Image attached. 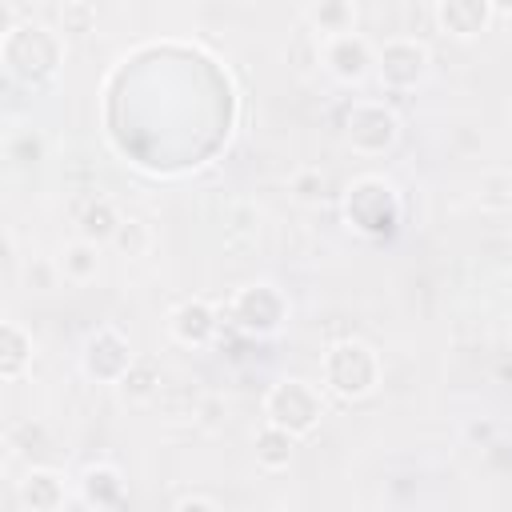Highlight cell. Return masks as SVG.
Returning <instances> with one entry per match:
<instances>
[{"instance_id":"cell-1","label":"cell","mask_w":512,"mask_h":512,"mask_svg":"<svg viewBox=\"0 0 512 512\" xmlns=\"http://www.w3.org/2000/svg\"><path fill=\"white\" fill-rule=\"evenodd\" d=\"M60 56H64V36L48 32L44 24H16L4 36V68L12 80L28 88L48 84L60 68Z\"/></svg>"},{"instance_id":"cell-2","label":"cell","mask_w":512,"mask_h":512,"mask_svg":"<svg viewBox=\"0 0 512 512\" xmlns=\"http://www.w3.org/2000/svg\"><path fill=\"white\" fill-rule=\"evenodd\" d=\"M344 220L360 236H392L400 224V192L384 176H360L344 192Z\"/></svg>"},{"instance_id":"cell-3","label":"cell","mask_w":512,"mask_h":512,"mask_svg":"<svg viewBox=\"0 0 512 512\" xmlns=\"http://www.w3.org/2000/svg\"><path fill=\"white\" fill-rule=\"evenodd\" d=\"M324 380H328V388H332L336 396L360 400V396H368V392L376 388V380H380V360H376V352H372L368 344H360V340H336V344L328 348V356H324Z\"/></svg>"},{"instance_id":"cell-4","label":"cell","mask_w":512,"mask_h":512,"mask_svg":"<svg viewBox=\"0 0 512 512\" xmlns=\"http://www.w3.org/2000/svg\"><path fill=\"white\" fill-rule=\"evenodd\" d=\"M264 416H268V424H280L292 436H308L320 424V416H324V400H320V392L308 380L292 376V380H280V384L268 388Z\"/></svg>"},{"instance_id":"cell-5","label":"cell","mask_w":512,"mask_h":512,"mask_svg":"<svg viewBox=\"0 0 512 512\" xmlns=\"http://www.w3.org/2000/svg\"><path fill=\"white\" fill-rule=\"evenodd\" d=\"M228 316L248 336H276L284 328V320H288V300H284V292L276 284L260 280V284H248V288H240L232 296Z\"/></svg>"},{"instance_id":"cell-6","label":"cell","mask_w":512,"mask_h":512,"mask_svg":"<svg viewBox=\"0 0 512 512\" xmlns=\"http://www.w3.org/2000/svg\"><path fill=\"white\" fill-rule=\"evenodd\" d=\"M344 136L348 144L360 152V156H380L396 144L400 136V120L392 108L376 104V100H360L348 108V120H344Z\"/></svg>"},{"instance_id":"cell-7","label":"cell","mask_w":512,"mask_h":512,"mask_svg":"<svg viewBox=\"0 0 512 512\" xmlns=\"http://www.w3.org/2000/svg\"><path fill=\"white\" fill-rule=\"evenodd\" d=\"M428 64H432L428 48H424L420 40H408V36L388 40V44L380 48V56H376V72H380V84H384L388 92H408V88H416V84L428 76Z\"/></svg>"},{"instance_id":"cell-8","label":"cell","mask_w":512,"mask_h":512,"mask_svg":"<svg viewBox=\"0 0 512 512\" xmlns=\"http://www.w3.org/2000/svg\"><path fill=\"white\" fill-rule=\"evenodd\" d=\"M132 348H128V340L116 332V328H96L92 336H88V344H84V356H80V364H84V372L96 380V384H120L124 380V372L132 368Z\"/></svg>"},{"instance_id":"cell-9","label":"cell","mask_w":512,"mask_h":512,"mask_svg":"<svg viewBox=\"0 0 512 512\" xmlns=\"http://www.w3.org/2000/svg\"><path fill=\"white\" fill-rule=\"evenodd\" d=\"M320 60L324 68L340 80V84H360L368 72H372V48L364 36L356 32H340V36H324V48H320Z\"/></svg>"},{"instance_id":"cell-10","label":"cell","mask_w":512,"mask_h":512,"mask_svg":"<svg viewBox=\"0 0 512 512\" xmlns=\"http://www.w3.org/2000/svg\"><path fill=\"white\" fill-rule=\"evenodd\" d=\"M168 332H172V340H180L184 348H204V344H212L216 332H220V312H216L208 300H200V296L180 300V304L168 312Z\"/></svg>"},{"instance_id":"cell-11","label":"cell","mask_w":512,"mask_h":512,"mask_svg":"<svg viewBox=\"0 0 512 512\" xmlns=\"http://www.w3.org/2000/svg\"><path fill=\"white\" fill-rule=\"evenodd\" d=\"M16 496L32 512H52V508H60L68 500V488H64V476L60 472H52V468H28V476L20 480Z\"/></svg>"},{"instance_id":"cell-12","label":"cell","mask_w":512,"mask_h":512,"mask_svg":"<svg viewBox=\"0 0 512 512\" xmlns=\"http://www.w3.org/2000/svg\"><path fill=\"white\" fill-rule=\"evenodd\" d=\"M76 484H80V500L88 508H120L124 504V480L112 464H88Z\"/></svg>"},{"instance_id":"cell-13","label":"cell","mask_w":512,"mask_h":512,"mask_svg":"<svg viewBox=\"0 0 512 512\" xmlns=\"http://www.w3.org/2000/svg\"><path fill=\"white\" fill-rule=\"evenodd\" d=\"M440 4V24L460 36V40H472L484 32L488 16H492V4L488 0H436Z\"/></svg>"},{"instance_id":"cell-14","label":"cell","mask_w":512,"mask_h":512,"mask_svg":"<svg viewBox=\"0 0 512 512\" xmlns=\"http://www.w3.org/2000/svg\"><path fill=\"white\" fill-rule=\"evenodd\" d=\"M32 364V336L16 324V320H4L0 328V380H20Z\"/></svg>"},{"instance_id":"cell-15","label":"cell","mask_w":512,"mask_h":512,"mask_svg":"<svg viewBox=\"0 0 512 512\" xmlns=\"http://www.w3.org/2000/svg\"><path fill=\"white\" fill-rule=\"evenodd\" d=\"M56 264H60L64 280H72V284H88V280L100 272V244L76 236L72 244H64V252H60Z\"/></svg>"},{"instance_id":"cell-16","label":"cell","mask_w":512,"mask_h":512,"mask_svg":"<svg viewBox=\"0 0 512 512\" xmlns=\"http://www.w3.org/2000/svg\"><path fill=\"white\" fill-rule=\"evenodd\" d=\"M120 220H124V216L116 212V204H112L108 196H96V200L80 212V236H84V240H96V244H112Z\"/></svg>"},{"instance_id":"cell-17","label":"cell","mask_w":512,"mask_h":512,"mask_svg":"<svg viewBox=\"0 0 512 512\" xmlns=\"http://www.w3.org/2000/svg\"><path fill=\"white\" fill-rule=\"evenodd\" d=\"M132 404H144V400H152L156 392H160V364L152 360V356H140V360H132V368L124 372V380L116 384Z\"/></svg>"},{"instance_id":"cell-18","label":"cell","mask_w":512,"mask_h":512,"mask_svg":"<svg viewBox=\"0 0 512 512\" xmlns=\"http://www.w3.org/2000/svg\"><path fill=\"white\" fill-rule=\"evenodd\" d=\"M292 432L288 428H280V424H264L260 432H256V464L260 468H288V460H292Z\"/></svg>"},{"instance_id":"cell-19","label":"cell","mask_w":512,"mask_h":512,"mask_svg":"<svg viewBox=\"0 0 512 512\" xmlns=\"http://www.w3.org/2000/svg\"><path fill=\"white\" fill-rule=\"evenodd\" d=\"M308 20L320 28V36H340V32H352L356 24V4L352 0H316Z\"/></svg>"},{"instance_id":"cell-20","label":"cell","mask_w":512,"mask_h":512,"mask_svg":"<svg viewBox=\"0 0 512 512\" xmlns=\"http://www.w3.org/2000/svg\"><path fill=\"white\" fill-rule=\"evenodd\" d=\"M92 28H96V8H92L88 0H68V4L60 8V36L80 40V36H88Z\"/></svg>"},{"instance_id":"cell-21","label":"cell","mask_w":512,"mask_h":512,"mask_svg":"<svg viewBox=\"0 0 512 512\" xmlns=\"http://www.w3.org/2000/svg\"><path fill=\"white\" fill-rule=\"evenodd\" d=\"M112 244H116L124 256H144L148 244H152V232H148V224H140V220H120Z\"/></svg>"},{"instance_id":"cell-22","label":"cell","mask_w":512,"mask_h":512,"mask_svg":"<svg viewBox=\"0 0 512 512\" xmlns=\"http://www.w3.org/2000/svg\"><path fill=\"white\" fill-rule=\"evenodd\" d=\"M40 152H44V144H40V136H36L32 128H16V132L8 136V160H12V164L28 168V164L40 160Z\"/></svg>"},{"instance_id":"cell-23","label":"cell","mask_w":512,"mask_h":512,"mask_svg":"<svg viewBox=\"0 0 512 512\" xmlns=\"http://www.w3.org/2000/svg\"><path fill=\"white\" fill-rule=\"evenodd\" d=\"M324 188H328V180H324L320 168H300V172H292V196H296L300 204L324 200Z\"/></svg>"},{"instance_id":"cell-24","label":"cell","mask_w":512,"mask_h":512,"mask_svg":"<svg viewBox=\"0 0 512 512\" xmlns=\"http://www.w3.org/2000/svg\"><path fill=\"white\" fill-rule=\"evenodd\" d=\"M60 276H64V272H60L56 260H32V264H28V284H32L36 292H52Z\"/></svg>"},{"instance_id":"cell-25","label":"cell","mask_w":512,"mask_h":512,"mask_svg":"<svg viewBox=\"0 0 512 512\" xmlns=\"http://www.w3.org/2000/svg\"><path fill=\"white\" fill-rule=\"evenodd\" d=\"M172 508H220V500L216 496H200V492H184V496L172 500Z\"/></svg>"},{"instance_id":"cell-26","label":"cell","mask_w":512,"mask_h":512,"mask_svg":"<svg viewBox=\"0 0 512 512\" xmlns=\"http://www.w3.org/2000/svg\"><path fill=\"white\" fill-rule=\"evenodd\" d=\"M216 408H220V400H216V396H208V404L200 408V416H204V424H216V420H220V416H216Z\"/></svg>"},{"instance_id":"cell-27","label":"cell","mask_w":512,"mask_h":512,"mask_svg":"<svg viewBox=\"0 0 512 512\" xmlns=\"http://www.w3.org/2000/svg\"><path fill=\"white\" fill-rule=\"evenodd\" d=\"M488 4H492V12H496V16H504V20L512 16V0H488Z\"/></svg>"},{"instance_id":"cell-28","label":"cell","mask_w":512,"mask_h":512,"mask_svg":"<svg viewBox=\"0 0 512 512\" xmlns=\"http://www.w3.org/2000/svg\"><path fill=\"white\" fill-rule=\"evenodd\" d=\"M468 436H472V440H488V436H492V428H488V424H472V428H468Z\"/></svg>"},{"instance_id":"cell-29","label":"cell","mask_w":512,"mask_h":512,"mask_svg":"<svg viewBox=\"0 0 512 512\" xmlns=\"http://www.w3.org/2000/svg\"><path fill=\"white\" fill-rule=\"evenodd\" d=\"M508 24H512V16H508Z\"/></svg>"}]
</instances>
